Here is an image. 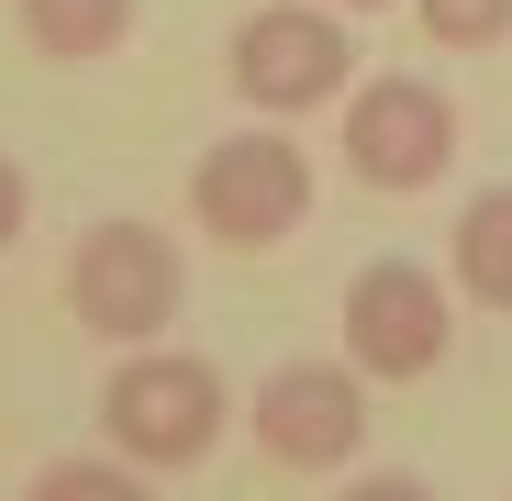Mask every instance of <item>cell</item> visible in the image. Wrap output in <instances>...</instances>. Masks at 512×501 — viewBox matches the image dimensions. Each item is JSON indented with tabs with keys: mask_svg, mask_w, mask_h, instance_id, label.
Here are the masks:
<instances>
[{
	"mask_svg": "<svg viewBox=\"0 0 512 501\" xmlns=\"http://www.w3.org/2000/svg\"><path fill=\"white\" fill-rule=\"evenodd\" d=\"M223 424H234V390L190 346H123L101 379V435L134 468H201L223 446Z\"/></svg>",
	"mask_w": 512,
	"mask_h": 501,
	"instance_id": "6da1fadb",
	"label": "cell"
},
{
	"mask_svg": "<svg viewBox=\"0 0 512 501\" xmlns=\"http://www.w3.org/2000/svg\"><path fill=\"white\" fill-rule=\"evenodd\" d=\"M190 223L212 245H234V257H268V245H290L312 223V156L301 134L279 123H245V134H212L190 156Z\"/></svg>",
	"mask_w": 512,
	"mask_h": 501,
	"instance_id": "7a4b0ae2",
	"label": "cell"
},
{
	"mask_svg": "<svg viewBox=\"0 0 512 501\" xmlns=\"http://www.w3.org/2000/svg\"><path fill=\"white\" fill-rule=\"evenodd\" d=\"M223 78L256 123H301V112H334L357 90V45H346V12L334 0H268L245 12L234 45H223Z\"/></svg>",
	"mask_w": 512,
	"mask_h": 501,
	"instance_id": "3957f363",
	"label": "cell"
},
{
	"mask_svg": "<svg viewBox=\"0 0 512 501\" xmlns=\"http://www.w3.org/2000/svg\"><path fill=\"white\" fill-rule=\"evenodd\" d=\"M334 156H346L357 190L412 201V190H435L457 167V101L435 78H412V67H379V78H357V90L334 101Z\"/></svg>",
	"mask_w": 512,
	"mask_h": 501,
	"instance_id": "277c9868",
	"label": "cell"
},
{
	"mask_svg": "<svg viewBox=\"0 0 512 501\" xmlns=\"http://www.w3.org/2000/svg\"><path fill=\"white\" fill-rule=\"evenodd\" d=\"M334 334H346V368L357 379H435L457 346V279H435L423 257H368L334 301Z\"/></svg>",
	"mask_w": 512,
	"mask_h": 501,
	"instance_id": "5b68a950",
	"label": "cell"
},
{
	"mask_svg": "<svg viewBox=\"0 0 512 501\" xmlns=\"http://www.w3.org/2000/svg\"><path fill=\"white\" fill-rule=\"evenodd\" d=\"M190 301V268H179V245H167L156 223L112 212L78 234V257H67V312L101 334V346H156L167 323H179Z\"/></svg>",
	"mask_w": 512,
	"mask_h": 501,
	"instance_id": "8992f818",
	"label": "cell"
},
{
	"mask_svg": "<svg viewBox=\"0 0 512 501\" xmlns=\"http://www.w3.org/2000/svg\"><path fill=\"white\" fill-rule=\"evenodd\" d=\"M256 424V457L268 468H346L368 446V379L346 357H279L245 401Z\"/></svg>",
	"mask_w": 512,
	"mask_h": 501,
	"instance_id": "52a82bcc",
	"label": "cell"
},
{
	"mask_svg": "<svg viewBox=\"0 0 512 501\" xmlns=\"http://www.w3.org/2000/svg\"><path fill=\"white\" fill-rule=\"evenodd\" d=\"M446 279H457V301L512 312V179H490V190L457 201V223H446Z\"/></svg>",
	"mask_w": 512,
	"mask_h": 501,
	"instance_id": "ba28073f",
	"label": "cell"
},
{
	"mask_svg": "<svg viewBox=\"0 0 512 501\" xmlns=\"http://www.w3.org/2000/svg\"><path fill=\"white\" fill-rule=\"evenodd\" d=\"M12 23H23V45L56 56V67H101V56H123V34L145 23V0H12Z\"/></svg>",
	"mask_w": 512,
	"mask_h": 501,
	"instance_id": "9c48e42d",
	"label": "cell"
},
{
	"mask_svg": "<svg viewBox=\"0 0 512 501\" xmlns=\"http://www.w3.org/2000/svg\"><path fill=\"white\" fill-rule=\"evenodd\" d=\"M23 501H156L134 457H45Z\"/></svg>",
	"mask_w": 512,
	"mask_h": 501,
	"instance_id": "30bf717a",
	"label": "cell"
},
{
	"mask_svg": "<svg viewBox=\"0 0 512 501\" xmlns=\"http://www.w3.org/2000/svg\"><path fill=\"white\" fill-rule=\"evenodd\" d=\"M412 23L446 56H490V45H512V0H412Z\"/></svg>",
	"mask_w": 512,
	"mask_h": 501,
	"instance_id": "8fae6325",
	"label": "cell"
},
{
	"mask_svg": "<svg viewBox=\"0 0 512 501\" xmlns=\"http://www.w3.org/2000/svg\"><path fill=\"white\" fill-rule=\"evenodd\" d=\"M334 501H435V479H412V468H357Z\"/></svg>",
	"mask_w": 512,
	"mask_h": 501,
	"instance_id": "7c38bea8",
	"label": "cell"
},
{
	"mask_svg": "<svg viewBox=\"0 0 512 501\" xmlns=\"http://www.w3.org/2000/svg\"><path fill=\"white\" fill-rule=\"evenodd\" d=\"M34 223V179H23V156H0V245H23Z\"/></svg>",
	"mask_w": 512,
	"mask_h": 501,
	"instance_id": "4fadbf2b",
	"label": "cell"
},
{
	"mask_svg": "<svg viewBox=\"0 0 512 501\" xmlns=\"http://www.w3.org/2000/svg\"><path fill=\"white\" fill-rule=\"evenodd\" d=\"M334 12H390V0H334Z\"/></svg>",
	"mask_w": 512,
	"mask_h": 501,
	"instance_id": "5bb4252c",
	"label": "cell"
}]
</instances>
